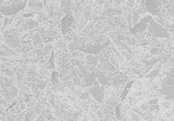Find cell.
<instances>
[{
    "mask_svg": "<svg viewBox=\"0 0 174 121\" xmlns=\"http://www.w3.org/2000/svg\"><path fill=\"white\" fill-rule=\"evenodd\" d=\"M150 32L155 36H159V37L167 36V33L165 29L154 21H152L151 24Z\"/></svg>",
    "mask_w": 174,
    "mask_h": 121,
    "instance_id": "1",
    "label": "cell"
},
{
    "mask_svg": "<svg viewBox=\"0 0 174 121\" xmlns=\"http://www.w3.org/2000/svg\"><path fill=\"white\" fill-rule=\"evenodd\" d=\"M160 2H147V6L149 11L152 14H155L158 11Z\"/></svg>",
    "mask_w": 174,
    "mask_h": 121,
    "instance_id": "2",
    "label": "cell"
},
{
    "mask_svg": "<svg viewBox=\"0 0 174 121\" xmlns=\"http://www.w3.org/2000/svg\"><path fill=\"white\" fill-rule=\"evenodd\" d=\"M73 23V17L71 16L70 14L68 15L63 21V31H66L68 30V27L70 26V25Z\"/></svg>",
    "mask_w": 174,
    "mask_h": 121,
    "instance_id": "3",
    "label": "cell"
},
{
    "mask_svg": "<svg viewBox=\"0 0 174 121\" xmlns=\"http://www.w3.org/2000/svg\"><path fill=\"white\" fill-rule=\"evenodd\" d=\"M147 27V24H140L139 25H138L137 26L135 27L134 29H133V33H135V32H141L143 30L146 29Z\"/></svg>",
    "mask_w": 174,
    "mask_h": 121,
    "instance_id": "4",
    "label": "cell"
}]
</instances>
